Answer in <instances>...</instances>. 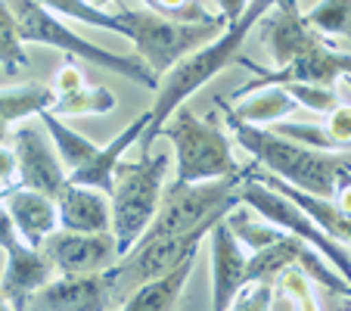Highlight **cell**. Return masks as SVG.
<instances>
[{"label": "cell", "instance_id": "6da1fadb", "mask_svg": "<svg viewBox=\"0 0 351 311\" xmlns=\"http://www.w3.org/2000/svg\"><path fill=\"white\" fill-rule=\"evenodd\" d=\"M271 10H274L271 0H249L245 13L239 16L237 22H230L215 41L202 44L199 50H193V54H186L184 60L174 62V66L162 75L159 87H156V103L146 109V113H149V125L143 128V134H140V140H137L140 150L149 152V146L159 137L162 125L184 106V100L190 97V93H196L202 84H208V81L218 72H224L227 66H239V62H243V56H239L243 41L249 38V32H252ZM143 152H140V156H143Z\"/></svg>", "mask_w": 351, "mask_h": 311}, {"label": "cell", "instance_id": "7a4b0ae2", "mask_svg": "<svg viewBox=\"0 0 351 311\" xmlns=\"http://www.w3.org/2000/svg\"><path fill=\"white\" fill-rule=\"evenodd\" d=\"M218 106L224 113L227 131H233L237 143L252 156L255 165L265 168L274 178L286 181L295 190L311 193V196H320V199H332L336 196V187L345 178H351V159L345 152L311 150V146L295 143L289 137H280V134L267 131V128H255V125H245V122L233 119L221 100H218Z\"/></svg>", "mask_w": 351, "mask_h": 311}, {"label": "cell", "instance_id": "3957f363", "mask_svg": "<svg viewBox=\"0 0 351 311\" xmlns=\"http://www.w3.org/2000/svg\"><path fill=\"white\" fill-rule=\"evenodd\" d=\"M7 3L16 16L22 44L56 47V50L75 56V60H87L99 69H109V72L121 75V78H128V81H137L140 87H149V91L159 87V75L146 66L137 54L125 56V54H115V50H106V47L81 38L78 32H72V28L66 25V22L56 19V13H50L40 0H7Z\"/></svg>", "mask_w": 351, "mask_h": 311}, {"label": "cell", "instance_id": "277c9868", "mask_svg": "<svg viewBox=\"0 0 351 311\" xmlns=\"http://www.w3.org/2000/svg\"><path fill=\"white\" fill-rule=\"evenodd\" d=\"M162 134L174 143V159H178V178L174 181L196 184V181L239 178L243 174L230 137L218 125V115L199 119L193 109L180 106L162 125L159 137Z\"/></svg>", "mask_w": 351, "mask_h": 311}, {"label": "cell", "instance_id": "5b68a950", "mask_svg": "<svg viewBox=\"0 0 351 311\" xmlns=\"http://www.w3.org/2000/svg\"><path fill=\"white\" fill-rule=\"evenodd\" d=\"M115 19H119V34H125L137 47V56L159 78L174 62L215 41L227 28L224 16L212 22H174L153 10H115Z\"/></svg>", "mask_w": 351, "mask_h": 311}, {"label": "cell", "instance_id": "8992f818", "mask_svg": "<svg viewBox=\"0 0 351 311\" xmlns=\"http://www.w3.org/2000/svg\"><path fill=\"white\" fill-rule=\"evenodd\" d=\"M165 172L168 152H143L137 162L121 159L115 165V184L109 199H112V233L119 240V255H128L149 227L162 203Z\"/></svg>", "mask_w": 351, "mask_h": 311}, {"label": "cell", "instance_id": "52a82bcc", "mask_svg": "<svg viewBox=\"0 0 351 311\" xmlns=\"http://www.w3.org/2000/svg\"><path fill=\"white\" fill-rule=\"evenodd\" d=\"M239 184H243V174L239 178L196 181V184L174 181L171 187L162 190V203L140 240L186 233L193 227L215 224V221L227 218L237 205H243L239 203Z\"/></svg>", "mask_w": 351, "mask_h": 311}, {"label": "cell", "instance_id": "ba28073f", "mask_svg": "<svg viewBox=\"0 0 351 311\" xmlns=\"http://www.w3.org/2000/svg\"><path fill=\"white\" fill-rule=\"evenodd\" d=\"M218 224V221H215ZM215 224H202L193 227L186 233H171V237H156V240H137L134 249L128 255H121L112 268L106 271L109 277V292L112 302H125L137 286L159 280L165 274H171L174 268H180L186 258L199 255V246L208 237Z\"/></svg>", "mask_w": 351, "mask_h": 311}, {"label": "cell", "instance_id": "9c48e42d", "mask_svg": "<svg viewBox=\"0 0 351 311\" xmlns=\"http://www.w3.org/2000/svg\"><path fill=\"white\" fill-rule=\"evenodd\" d=\"M239 203H243L245 209H252L255 215H261L265 221H271L274 227H280V231L292 233V237H298V240H305L332 271L348 277V284H351V249L348 246H342L332 237H326V231L311 218V215L302 212V209H298L292 199H286L283 193L271 190V187L261 184L258 178H252L245 168H243V184H239Z\"/></svg>", "mask_w": 351, "mask_h": 311}, {"label": "cell", "instance_id": "30bf717a", "mask_svg": "<svg viewBox=\"0 0 351 311\" xmlns=\"http://www.w3.org/2000/svg\"><path fill=\"white\" fill-rule=\"evenodd\" d=\"M0 252L7 255V268H3V277H0V292L7 296V302L13 308H25L34 292L44 284H50L53 265L47 262L44 252L28 246L19 237V231L13 227L7 209H3V199H0Z\"/></svg>", "mask_w": 351, "mask_h": 311}, {"label": "cell", "instance_id": "8fae6325", "mask_svg": "<svg viewBox=\"0 0 351 311\" xmlns=\"http://www.w3.org/2000/svg\"><path fill=\"white\" fill-rule=\"evenodd\" d=\"M47 262L53 265L60 277H84V274H103L119 262V240L112 231L106 233H72L56 231L40 246Z\"/></svg>", "mask_w": 351, "mask_h": 311}, {"label": "cell", "instance_id": "7c38bea8", "mask_svg": "<svg viewBox=\"0 0 351 311\" xmlns=\"http://www.w3.org/2000/svg\"><path fill=\"white\" fill-rule=\"evenodd\" d=\"M16 152V184L25 190H38L44 196H60V190L69 184L66 165L60 162L56 146L47 143L44 131H38L34 125H19L13 140Z\"/></svg>", "mask_w": 351, "mask_h": 311}, {"label": "cell", "instance_id": "4fadbf2b", "mask_svg": "<svg viewBox=\"0 0 351 311\" xmlns=\"http://www.w3.org/2000/svg\"><path fill=\"white\" fill-rule=\"evenodd\" d=\"M208 252H212V311H227L233 299L249 286V252L233 237L227 221L221 218L208 231Z\"/></svg>", "mask_w": 351, "mask_h": 311}, {"label": "cell", "instance_id": "5bb4252c", "mask_svg": "<svg viewBox=\"0 0 351 311\" xmlns=\"http://www.w3.org/2000/svg\"><path fill=\"white\" fill-rule=\"evenodd\" d=\"M326 44L330 41L308 25L305 13H298V7H274V13L265 16V47L274 69L289 66L298 56L314 54Z\"/></svg>", "mask_w": 351, "mask_h": 311}, {"label": "cell", "instance_id": "9a60e30c", "mask_svg": "<svg viewBox=\"0 0 351 311\" xmlns=\"http://www.w3.org/2000/svg\"><path fill=\"white\" fill-rule=\"evenodd\" d=\"M32 311H106L112 305L109 277L84 274V277H60L44 284L32 296Z\"/></svg>", "mask_w": 351, "mask_h": 311}, {"label": "cell", "instance_id": "2e32d148", "mask_svg": "<svg viewBox=\"0 0 351 311\" xmlns=\"http://www.w3.org/2000/svg\"><path fill=\"white\" fill-rule=\"evenodd\" d=\"M60 227L72 233H106L112 231V199L97 187L66 184L56 196Z\"/></svg>", "mask_w": 351, "mask_h": 311}, {"label": "cell", "instance_id": "e0dca14e", "mask_svg": "<svg viewBox=\"0 0 351 311\" xmlns=\"http://www.w3.org/2000/svg\"><path fill=\"white\" fill-rule=\"evenodd\" d=\"M3 209H7L13 227L28 246L40 249L47 237H53L60 227V212H56V199L44 196L38 190H25V187H10L3 196Z\"/></svg>", "mask_w": 351, "mask_h": 311}, {"label": "cell", "instance_id": "ac0fdd59", "mask_svg": "<svg viewBox=\"0 0 351 311\" xmlns=\"http://www.w3.org/2000/svg\"><path fill=\"white\" fill-rule=\"evenodd\" d=\"M146 125H149V113L137 115V119H134L131 125L125 128V131L115 134V137L109 140L106 146H97V152H93V156L84 162V165H78L75 172H69V174H66L69 184L97 187V190H103V193H112V184H115V165H119V162L125 159V152L140 140V134H143V128H146Z\"/></svg>", "mask_w": 351, "mask_h": 311}, {"label": "cell", "instance_id": "d6986e66", "mask_svg": "<svg viewBox=\"0 0 351 311\" xmlns=\"http://www.w3.org/2000/svg\"><path fill=\"white\" fill-rule=\"evenodd\" d=\"M233 100H239L237 106L221 100L227 113L255 128H271L277 122H286V115H292L298 109V103L289 97V91L280 84H245L233 93Z\"/></svg>", "mask_w": 351, "mask_h": 311}, {"label": "cell", "instance_id": "ffe728a7", "mask_svg": "<svg viewBox=\"0 0 351 311\" xmlns=\"http://www.w3.org/2000/svg\"><path fill=\"white\" fill-rule=\"evenodd\" d=\"M193 268H196V255L186 258L184 265L174 268V271L165 274V277L137 286V290L121 302L119 311H174L180 302V296H184V286H186V280H190Z\"/></svg>", "mask_w": 351, "mask_h": 311}, {"label": "cell", "instance_id": "44dd1931", "mask_svg": "<svg viewBox=\"0 0 351 311\" xmlns=\"http://www.w3.org/2000/svg\"><path fill=\"white\" fill-rule=\"evenodd\" d=\"M56 103V93L44 84H25L13 91H0V143L10 134V128L28 122L34 115L47 113Z\"/></svg>", "mask_w": 351, "mask_h": 311}, {"label": "cell", "instance_id": "7402d4cb", "mask_svg": "<svg viewBox=\"0 0 351 311\" xmlns=\"http://www.w3.org/2000/svg\"><path fill=\"white\" fill-rule=\"evenodd\" d=\"M38 119H40V125H44L47 131H50V137H53L56 152H60V162L66 165V174H69V172H75L78 165H84V162L90 159L93 152H97V143H93V140H87L84 134L72 131V128H69L66 122L60 119V115H53V113H40Z\"/></svg>", "mask_w": 351, "mask_h": 311}, {"label": "cell", "instance_id": "603a6c76", "mask_svg": "<svg viewBox=\"0 0 351 311\" xmlns=\"http://www.w3.org/2000/svg\"><path fill=\"white\" fill-rule=\"evenodd\" d=\"M119 106V100H115V93L109 91V87H78V91L72 93H62V97H56V103L47 113L53 115H109L112 109Z\"/></svg>", "mask_w": 351, "mask_h": 311}, {"label": "cell", "instance_id": "cb8c5ba5", "mask_svg": "<svg viewBox=\"0 0 351 311\" xmlns=\"http://www.w3.org/2000/svg\"><path fill=\"white\" fill-rule=\"evenodd\" d=\"M227 227L233 231V237L239 240V243L245 246V252L252 255V252H258V249H265V246H271V243H277L280 237H283L286 231H280V227H274L271 221H265L258 215L255 218L252 215V209H233L230 215H227Z\"/></svg>", "mask_w": 351, "mask_h": 311}, {"label": "cell", "instance_id": "d4e9b609", "mask_svg": "<svg viewBox=\"0 0 351 311\" xmlns=\"http://www.w3.org/2000/svg\"><path fill=\"white\" fill-rule=\"evenodd\" d=\"M305 22L324 38L351 41V0H317L305 13Z\"/></svg>", "mask_w": 351, "mask_h": 311}, {"label": "cell", "instance_id": "484cf974", "mask_svg": "<svg viewBox=\"0 0 351 311\" xmlns=\"http://www.w3.org/2000/svg\"><path fill=\"white\" fill-rule=\"evenodd\" d=\"M22 66H28L25 44L19 38V25H16V16L10 10V3L0 0V69L7 75H13Z\"/></svg>", "mask_w": 351, "mask_h": 311}, {"label": "cell", "instance_id": "4316f807", "mask_svg": "<svg viewBox=\"0 0 351 311\" xmlns=\"http://www.w3.org/2000/svg\"><path fill=\"white\" fill-rule=\"evenodd\" d=\"M40 3H44L50 13L69 16V19L81 22V25L103 28V32H115V34H119V19H115V13L93 7L90 0H40Z\"/></svg>", "mask_w": 351, "mask_h": 311}, {"label": "cell", "instance_id": "83f0119b", "mask_svg": "<svg viewBox=\"0 0 351 311\" xmlns=\"http://www.w3.org/2000/svg\"><path fill=\"white\" fill-rule=\"evenodd\" d=\"M280 286H277V296L289 299L292 305H295V311H324L317 302V296H314V280L308 277V271H302L298 265L286 268L283 274H280Z\"/></svg>", "mask_w": 351, "mask_h": 311}, {"label": "cell", "instance_id": "f1b7e54d", "mask_svg": "<svg viewBox=\"0 0 351 311\" xmlns=\"http://www.w3.org/2000/svg\"><path fill=\"white\" fill-rule=\"evenodd\" d=\"M289 91V97L295 100L298 106L311 109V113H320L326 115L332 106H339L342 100H339L336 87H324V84H302V81H289V84H280Z\"/></svg>", "mask_w": 351, "mask_h": 311}, {"label": "cell", "instance_id": "f546056e", "mask_svg": "<svg viewBox=\"0 0 351 311\" xmlns=\"http://www.w3.org/2000/svg\"><path fill=\"white\" fill-rule=\"evenodd\" d=\"M146 7L153 10V13L165 16V19H174V22H212L218 16L208 13L199 0H143Z\"/></svg>", "mask_w": 351, "mask_h": 311}, {"label": "cell", "instance_id": "4dcf8cb0", "mask_svg": "<svg viewBox=\"0 0 351 311\" xmlns=\"http://www.w3.org/2000/svg\"><path fill=\"white\" fill-rule=\"evenodd\" d=\"M324 131L342 152H351V106L348 103H339V106H332L326 113Z\"/></svg>", "mask_w": 351, "mask_h": 311}, {"label": "cell", "instance_id": "1f68e13d", "mask_svg": "<svg viewBox=\"0 0 351 311\" xmlns=\"http://www.w3.org/2000/svg\"><path fill=\"white\" fill-rule=\"evenodd\" d=\"M274 284H249L227 311H274Z\"/></svg>", "mask_w": 351, "mask_h": 311}, {"label": "cell", "instance_id": "d6a6232c", "mask_svg": "<svg viewBox=\"0 0 351 311\" xmlns=\"http://www.w3.org/2000/svg\"><path fill=\"white\" fill-rule=\"evenodd\" d=\"M78 87H84V75H81V69L75 66V62H66V66H60V72H56V84H53L56 97H62V93H72V91H78Z\"/></svg>", "mask_w": 351, "mask_h": 311}, {"label": "cell", "instance_id": "836d02e7", "mask_svg": "<svg viewBox=\"0 0 351 311\" xmlns=\"http://www.w3.org/2000/svg\"><path fill=\"white\" fill-rule=\"evenodd\" d=\"M0 181H3V187H13L16 181V152L7 150V146L0 143Z\"/></svg>", "mask_w": 351, "mask_h": 311}, {"label": "cell", "instance_id": "e575fe53", "mask_svg": "<svg viewBox=\"0 0 351 311\" xmlns=\"http://www.w3.org/2000/svg\"><path fill=\"white\" fill-rule=\"evenodd\" d=\"M221 10V16H224V22L230 25V22H237L239 16L245 13V7H249V0H215Z\"/></svg>", "mask_w": 351, "mask_h": 311}, {"label": "cell", "instance_id": "d590c367", "mask_svg": "<svg viewBox=\"0 0 351 311\" xmlns=\"http://www.w3.org/2000/svg\"><path fill=\"white\" fill-rule=\"evenodd\" d=\"M332 203H336L339 209H345V212L351 215V178H345L342 184L336 187V196H332Z\"/></svg>", "mask_w": 351, "mask_h": 311}, {"label": "cell", "instance_id": "8d00e7d4", "mask_svg": "<svg viewBox=\"0 0 351 311\" xmlns=\"http://www.w3.org/2000/svg\"><path fill=\"white\" fill-rule=\"evenodd\" d=\"M342 78H351V54H342Z\"/></svg>", "mask_w": 351, "mask_h": 311}, {"label": "cell", "instance_id": "74e56055", "mask_svg": "<svg viewBox=\"0 0 351 311\" xmlns=\"http://www.w3.org/2000/svg\"><path fill=\"white\" fill-rule=\"evenodd\" d=\"M93 7H99V10H109V7H115V0H90Z\"/></svg>", "mask_w": 351, "mask_h": 311}, {"label": "cell", "instance_id": "f35d334b", "mask_svg": "<svg viewBox=\"0 0 351 311\" xmlns=\"http://www.w3.org/2000/svg\"><path fill=\"white\" fill-rule=\"evenodd\" d=\"M274 7H298V0H271Z\"/></svg>", "mask_w": 351, "mask_h": 311}, {"label": "cell", "instance_id": "ab89813d", "mask_svg": "<svg viewBox=\"0 0 351 311\" xmlns=\"http://www.w3.org/2000/svg\"><path fill=\"white\" fill-rule=\"evenodd\" d=\"M0 311H16V308H13V305H10V302H7V296H3V292H0Z\"/></svg>", "mask_w": 351, "mask_h": 311}, {"label": "cell", "instance_id": "60d3db41", "mask_svg": "<svg viewBox=\"0 0 351 311\" xmlns=\"http://www.w3.org/2000/svg\"><path fill=\"white\" fill-rule=\"evenodd\" d=\"M7 196V187H3V181H0V199Z\"/></svg>", "mask_w": 351, "mask_h": 311}, {"label": "cell", "instance_id": "b9f144b4", "mask_svg": "<svg viewBox=\"0 0 351 311\" xmlns=\"http://www.w3.org/2000/svg\"><path fill=\"white\" fill-rule=\"evenodd\" d=\"M345 311H351V299H348V308H345Z\"/></svg>", "mask_w": 351, "mask_h": 311}, {"label": "cell", "instance_id": "7bdbcfd3", "mask_svg": "<svg viewBox=\"0 0 351 311\" xmlns=\"http://www.w3.org/2000/svg\"><path fill=\"white\" fill-rule=\"evenodd\" d=\"M348 87H351V78H348Z\"/></svg>", "mask_w": 351, "mask_h": 311}]
</instances>
